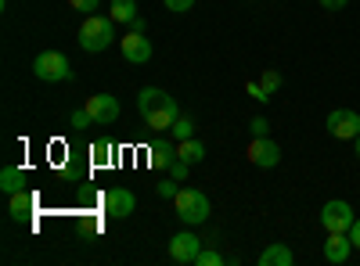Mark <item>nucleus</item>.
Returning <instances> with one entry per match:
<instances>
[{
  "label": "nucleus",
  "mask_w": 360,
  "mask_h": 266,
  "mask_svg": "<svg viewBox=\"0 0 360 266\" xmlns=\"http://www.w3.org/2000/svg\"><path fill=\"white\" fill-rule=\"evenodd\" d=\"M137 112H141L144 126H152L155 133H169L173 123L180 119V105L166 91H159V86H144L137 94Z\"/></svg>",
  "instance_id": "obj_1"
},
{
  "label": "nucleus",
  "mask_w": 360,
  "mask_h": 266,
  "mask_svg": "<svg viewBox=\"0 0 360 266\" xmlns=\"http://www.w3.org/2000/svg\"><path fill=\"white\" fill-rule=\"evenodd\" d=\"M115 40V18L108 15H86L83 25H79V47L86 54H101L108 51V44Z\"/></svg>",
  "instance_id": "obj_2"
},
{
  "label": "nucleus",
  "mask_w": 360,
  "mask_h": 266,
  "mask_svg": "<svg viewBox=\"0 0 360 266\" xmlns=\"http://www.w3.org/2000/svg\"><path fill=\"white\" fill-rule=\"evenodd\" d=\"M173 205H176L180 223H188V227H198V223L209 220V198L198 187H180L176 198H173Z\"/></svg>",
  "instance_id": "obj_3"
},
{
  "label": "nucleus",
  "mask_w": 360,
  "mask_h": 266,
  "mask_svg": "<svg viewBox=\"0 0 360 266\" xmlns=\"http://www.w3.org/2000/svg\"><path fill=\"white\" fill-rule=\"evenodd\" d=\"M33 76L40 83H65V79H72V65L62 51H44L33 58Z\"/></svg>",
  "instance_id": "obj_4"
},
{
  "label": "nucleus",
  "mask_w": 360,
  "mask_h": 266,
  "mask_svg": "<svg viewBox=\"0 0 360 266\" xmlns=\"http://www.w3.org/2000/svg\"><path fill=\"white\" fill-rule=\"evenodd\" d=\"M353 209H349V201H328L324 209H321V227L328 230V234H349V227H353Z\"/></svg>",
  "instance_id": "obj_5"
},
{
  "label": "nucleus",
  "mask_w": 360,
  "mask_h": 266,
  "mask_svg": "<svg viewBox=\"0 0 360 266\" xmlns=\"http://www.w3.org/2000/svg\"><path fill=\"white\" fill-rule=\"evenodd\" d=\"M198 252H202V238H198V234H191V230H180V234H173V238H169V262H176V266L195 262Z\"/></svg>",
  "instance_id": "obj_6"
},
{
  "label": "nucleus",
  "mask_w": 360,
  "mask_h": 266,
  "mask_svg": "<svg viewBox=\"0 0 360 266\" xmlns=\"http://www.w3.org/2000/svg\"><path fill=\"white\" fill-rule=\"evenodd\" d=\"M328 133L339 137V140H356L360 137V115L353 108H335L332 115H328Z\"/></svg>",
  "instance_id": "obj_7"
},
{
  "label": "nucleus",
  "mask_w": 360,
  "mask_h": 266,
  "mask_svg": "<svg viewBox=\"0 0 360 266\" xmlns=\"http://www.w3.org/2000/svg\"><path fill=\"white\" fill-rule=\"evenodd\" d=\"M83 108L94 115V126H112L119 119V112H123L119 108V98H112V94H90Z\"/></svg>",
  "instance_id": "obj_8"
},
{
  "label": "nucleus",
  "mask_w": 360,
  "mask_h": 266,
  "mask_svg": "<svg viewBox=\"0 0 360 266\" xmlns=\"http://www.w3.org/2000/svg\"><path fill=\"white\" fill-rule=\"evenodd\" d=\"M249 162L259 166V169H274L281 162V144L270 140V137H252L249 144Z\"/></svg>",
  "instance_id": "obj_9"
},
{
  "label": "nucleus",
  "mask_w": 360,
  "mask_h": 266,
  "mask_svg": "<svg viewBox=\"0 0 360 266\" xmlns=\"http://www.w3.org/2000/svg\"><path fill=\"white\" fill-rule=\"evenodd\" d=\"M134 209H137V198H134L130 187H108V194H105V213H108L112 220H127Z\"/></svg>",
  "instance_id": "obj_10"
},
{
  "label": "nucleus",
  "mask_w": 360,
  "mask_h": 266,
  "mask_svg": "<svg viewBox=\"0 0 360 266\" xmlns=\"http://www.w3.org/2000/svg\"><path fill=\"white\" fill-rule=\"evenodd\" d=\"M349 255H353L349 234H328V241H324V259L332 262V266H342Z\"/></svg>",
  "instance_id": "obj_11"
},
{
  "label": "nucleus",
  "mask_w": 360,
  "mask_h": 266,
  "mask_svg": "<svg viewBox=\"0 0 360 266\" xmlns=\"http://www.w3.org/2000/svg\"><path fill=\"white\" fill-rule=\"evenodd\" d=\"M123 58L130 65H144L148 58H152V44L144 40V33H130L123 36Z\"/></svg>",
  "instance_id": "obj_12"
},
{
  "label": "nucleus",
  "mask_w": 360,
  "mask_h": 266,
  "mask_svg": "<svg viewBox=\"0 0 360 266\" xmlns=\"http://www.w3.org/2000/svg\"><path fill=\"white\" fill-rule=\"evenodd\" d=\"M33 209H37V194L33 191H15L11 194V220L15 223H22V220H29V216H33Z\"/></svg>",
  "instance_id": "obj_13"
},
{
  "label": "nucleus",
  "mask_w": 360,
  "mask_h": 266,
  "mask_svg": "<svg viewBox=\"0 0 360 266\" xmlns=\"http://www.w3.org/2000/svg\"><path fill=\"white\" fill-rule=\"evenodd\" d=\"M259 266H292L295 262V255H292V248L288 245H266L263 252H259V259H256Z\"/></svg>",
  "instance_id": "obj_14"
},
{
  "label": "nucleus",
  "mask_w": 360,
  "mask_h": 266,
  "mask_svg": "<svg viewBox=\"0 0 360 266\" xmlns=\"http://www.w3.org/2000/svg\"><path fill=\"white\" fill-rule=\"evenodd\" d=\"M173 162H176V144L155 140V144H152V166H155V169H169Z\"/></svg>",
  "instance_id": "obj_15"
},
{
  "label": "nucleus",
  "mask_w": 360,
  "mask_h": 266,
  "mask_svg": "<svg viewBox=\"0 0 360 266\" xmlns=\"http://www.w3.org/2000/svg\"><path fill=\"white\" fill-rule=\"evenodd\" d=\"M176 159H184L188 166H198V162L205 159L202 140H195V137H191V140H180V144H176Z\"/></svg>",
  "instance_id": "obj_16"
},
{
  "label": "nucleus",
  "mask_w": 360,
  "mask_h": 266,
  "mask_svg": "<svg viewBox=\"0 0 360 266\" xmlns=\"http://www.w3.org/2000/svg\"><path fill=\"white\" fill-rule=\"evenodd\" d=\"M0 187H4L8 194L25 191V173H22L18 166H4V169H0Z\"/></svg>",
  "instance_id": "obj_17"
},
{
  "label": "nucleus",
  "mask_w": 360,
  "mask_h": 266,
  "mask_svg": "<svg viewBox=\"0 0 360 266\" xmlns=\"http://www.w3.org/2000/svg\"><path fill=\"white\" fill-rule=\"evenodd\" d=\"M112 18L130 25V22L137 18V4H134V0H112Z\"/></svg>",
  "instance_id": "obj_18"
},
{
  "label": "nucleus",
  "mask_w": 360,
  "mask_h": 266,
  "mask_svg": "<svg viewBox=\"0 0 360 266\" xmlns=\"http://www.w3.org/2000/svg\"><path fill=\"white\" fill-rule=\"evenodd\" d=\"M259 86L266 91V98H274V94L281 91V72H278V69H263V76H259Z\"/></svg>",
  "instance_id": "obj_19"
},
{
  "label": "nucleus",
  "mask_w": 360,
  "mask_h": 266,
  "mask_svg": "<svg viewBox=\"0 0 360 266\" xmlns=\"http://www.w3.org/2000/svg\"><path fill=\"white\" fill-rule=\"evenodd\" d=\"M169 133H173V140H176V144H180V140H191V137H195V119H184V115H180V119L173 123V130H169Z\"/></svg>",
  "instance_id": "obj_20"
},
{
  "label": "nucleus",
  "mask_w": 360,
  "mask_h": 266,
  "mask_svg": "<svg viewBox=\"0 0 360 266\" xmlns=\"http://www.w3.org/2000/svg\"><path fill=\"white\" fill-rule=\"evenodd\" d=\"M224 262V255L220 252H213V248H202L198 252V259H195V266H220Z\"/></svg>",
  "instance_id": "obj_21"
},
{
  "label": "nucleus",
  "mask_w": 360,
  "mask_h": 266,
  "mask_svg": "<svg viewBox=\"0 0 360 266\" xmlns=\"http://www.w3.org/2000/svg\"><path fill=\"white\" fill-rule=\"evenodd\" d=\"M176 184H180V180H173V176H166L162 184H155V194H159V198H176V191H180Z\"/></svg>",
  "instance_id": "obj_22"
},
{
  "label": "nucleus",
  "mask_w": 360,
  "mask_h": 266,
  "mask_svg": "<svg viewBox=\"0 0 360 266\" xmlns=\"http://www.w3.org/2000/svg\"><path fill=\"white\" fill-rule=\"evenodd\" d=\"M166 173L173 176V180H180V184H184V180H188V173H191V166H188L184 159H176V162H173V166H169Z\"/></svg>",
  "instance_id": "obj_23"
},
{
  "label": "nucleus",
  "mask_w": 360,
  "mask_h": 266,
  "mask_svg": "<svg viewBox=\"0 0 360 266\" xmlns=\"http://www.w3.org/2000/svg\"><path fill=\"white\" fill-rule=\"evenodd\" d=\"M69 123H72L76 130H83V126H90V123H94V115H90L86 108H76V112H72V119H69Z\"/></svg>",
  "instance_id": "obj_24"
},
{
  "label": "nucleus",
  "mask_w": 360,
  "mask_h": 266,
  "mask_svg": "<svg viewBox=\"0 0 360 266\" xmlns=\"http://www.w3.org/2000/svg\"><path fill=\"white\" fill-rule=\"evenodd\" d=\"M69 4H72L76 11H83V15H94V11H98V4H101V0H69Z\"/></svg>",
  "instance_id": "obj_25"
},
{
  "label": "nucleus",
  "mask_w": 360,
  "mask_h": 266,
  "mask_svg": "<svg viewBox=\"0 0 360 266\" xmlns=\"http://www.w3.org/2000/svg\"><path fill=\"white\" fill-rule=\"evenodd\" d=\"M249 130H252V137H266L270 133V123L263 119V115H256V119L249 123Z\"/></svg>",
  "instance_id": "obj_26"
},
{
  "label": "nucleus",
  "mask_w": 360,
  "mask_h": 266,
  "mask_svg": "<svg viewBox=\"0 0 360 266\" xmlns=\"http://www.w3.org/2000/svg\"><path fill=\"white\" fill-rule=\"evenodd\" d=\"M108 155H112V144L108 140H98L94 144V162H108Z\"/></svg>",
  "instance_id": "obj_27"
},
{
  "label": "nucleus",
  "mask_w": 360,
  "mask_h": 266,
  "mask_svg": "<svg viewBox=\"0 0 360 266\" xmlns=\"http://www.w3.org/2000/svg\"><path fill=\"white\" fill-rule=\"evenodd\" d=\"M166 8H169V11H176V15H184V11H191V8H195V0H166Z\"/></svg>",
  "instance_id": "obj_28"
},
{
  "label": "nucleus",
  "mask_w": 360,
  "mask_h": 266,
  "mask_svg": "<svg viewBox=\"0 0 360 266\" xmlns=\"http://www.w3.org/2000/svg\"><path fill=\"white\" fill-rule=\"evenodd\" d=\"M317 4H321L324 11H342V8L349 4V0H317Z\"/></svg>",
  "instance_id": "obj_29"
},
{
  "label": "nucleus",
  "mask_w": 360,
  "mask_h": 266,
  "mask_svg": "<svg viewBox=\"0 0 360 266\" xmlns=\"http://www.w3.org/2000/svg\"><path fill=\"white\" fill-rule=\"evenodd\" d=\"M349 241H353V248H360V216H356L353 227H349Z\"/></svg>",
  "instance_id": "obj_30"
},
{
  "label": "nucleus",
  "mask_w": 360,
  "mask_h": 266,
  "mask_svg": "<svg viewBox=\"0 0 360 266\" xmlns=\"http://www.w3.org/2000/svg\"><path fill=\"white\" fill-rule=\"evenodd\" d=\"M249 94H252L256 101H270V98H266V91H263V86H259V83H249Z\"/></svg>",
  "instance_id": "obj_31"
},
{
  "label": "nucleus",
  "mask_w": 360,
  "mask_h": 266,
  "mask_svg": "<svg viewBox=\"0 0 360 266\" xmlns=\"http://www.w3.org/2000/svg\"><path fill=\"white\" fill-rule=\"evenodd\" d=\"M130 33H144V18H141V15L130 22Z\"/></svg>",
  "instance_id": "obj_32"
},
{
  "label": "nucleus",
  "mask_w": 360,
  "mask_h": 266,
  "mask_svg": "<svg viewBox=\"0 0 360 266\" xmlns=\"http://www.w3.org/2000/svg\"><path fill=\"white\" fill-rule=\"evenodd\" d=\"M356 155H360V137H356Z\"/></svg>",
  "instance_id": "obj_33"
}]
</instances>
